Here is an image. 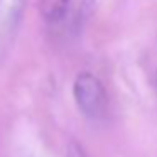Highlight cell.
Returning a JSON list of instances; mask_svg holds the SVG:
<instances>
[{
    "label": "cell",
    "instance_id": "6da1fadb",
    "mask_svg": "<svg viewBox=\"0 0 157 157\" xmlns=\"http://www.w3.org/2000/svg\"><path fill=\"white\" fill-rule=\"evenodd\" d=\"M95 0H51L44 9V17L56 29L76 34L95 12Z\"/></svg>",
    "mask_w": 157,
    "mask_h": 157
},
{
    "label": "cell",
    "instance_id": "7a4b0ae2",
    "mask_svg": "<svg viewBox=\"0 0 157 157\" xmlns=\"http://www.w3.org/2000/svg\"><path fill=\"white\" fill-rule=\"evenodd\" d=\"M73 96L78 108L90 118H98L103 115L106 106V95L101 81L91 73H81L75 79Z\"/></svg>",
    "mask_w": 157,
    "mask_h": 157
},
{
    "label": "cell",
    "instance_id": "3957f363",
    "mask_svg": "<svg viewBox=\"0 0 157 157\" xmlns=\"http://www.w3.org/2000/svg\"><path fill=\"white\" fill-rule=\"evenodd\" d=\"M66 157H86V154L76 142H71L68 145V150H66Z\"/></svg>",
    "mask_w": 157,
    "mask_h": 157
}]
</instances>
